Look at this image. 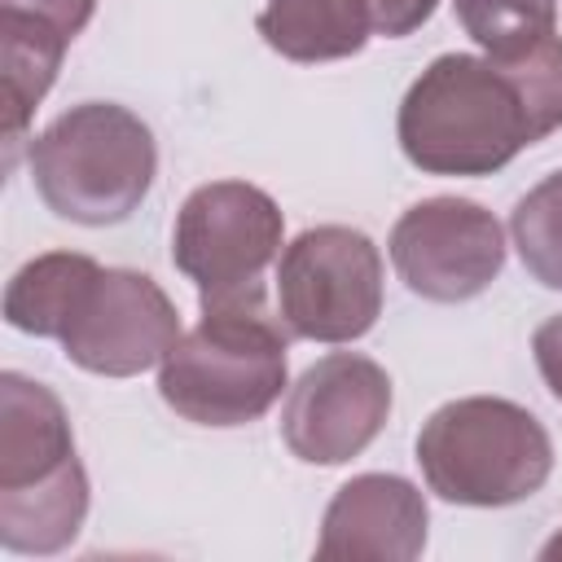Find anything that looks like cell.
I'll return each instance as SVG.
<instances>
[{"instance_id":"obj_13","label":"cell","mask_w":562,"mask_h":562,"mask_svg":"<svg viewBox=\"0 0 562 562\" xmlns=\"http://www.w3.org/2000/svg\"><path fill=\"white\" fill-rule=\"evenodd\" d=\"M97 272H101V263L92 255H79V250L35 255L31 263H22L13 272L9 290H4V321L22 334L61 342V334H66L79 299L97 281Z\"/></svg>"},{"instance_id":"obj_16","label":"cell","mask_w":562,"mask_h":562,"mask_svg":"<svg viewBox=\"0 0 562 562\" xmlns=\"http://www.w3.org/2000/svg\"><path fill=\"white\" fill-rule=\"evenodd\" d=\"M509 237L518 246L522 268L544 290H562V171L544 176L518 198L509 215Z\"/></svg>"},{"instance_id":"obj_4","label":"cell","mask_w":562,"mask_h":562,"mask_svg":"<svg viewBox=\"0 0 562 562\" xmlns=\"http://www.w3.org/2000/svg\"><path fill=\"white\" fill-rule=\"evenodd\" d=\"M44 206L70 224H123L158 171L154 132L114 101H79L57 114L26 149Z\"/></svg>"},{"instance_id":"obj_5","label":"cell","mask_w":562,"mask_h":562,"mask_svg":"<svg viewBox=\"0 0 562 562\" xmlns=\"http://www.w3.org/2000/svg\"><path fill=\"white\" fill-rule=\"evenodd\" d=\"M417 465L439 501L501 509L549 483L553 439L531 408L501 395H465L422 422Z\"/></svg>"},{"instance_id":"obj_3","label":"cell","mask_w":562,"mask_h":562,"mask_svg":"<svg viewBox=\"0 0 562 562\" xmlns=\"http://www.w3.org/2000/svg\"><path fill=\"white\" fill-rule=\"evenodd\" d=\"M285 334L268 303L202 307V321L158 364L162 404L193 426L259 422L285 391Z\"/></svg>"},{"instance_id":"obj_18","label":"cell","mask_w":562,"mask_h":562,"mask_svg":"<svg viewBox=\"0 0 562 562\" xmlns=\"http://www.w3.org/2000/svg\"><path fill=\"white\" fill-rule=\"evenodd\" d=\"M364 4H369V22H373L378 35L404 40V35H413L430 22L439 0H364Z\"/></svg>"},{"instance_id":"obj_8","label":"cell","mask_w":562,"mask_h":562,"mask_svg":"<svg viewBox=\"0 0 562 562\" xmlns=\"http://www.w3.org/2000/svg\"><path fill=\"white\" fill-rule=\"evenodd\" d=\"M386 250L400 281L430 303H465L505 268V233L496 215L470 198L413 202L395 220Z\"/></svg>"},{"instance_id":"obj_10","label":"cell","mask_w":562,"mask_h":562,"mask_svg":"<svg viewBox=\"0 0 562 562\" xmlns=\"http://www.w3.org/2000/svg\"><path fill=\"white\" fill-rule=\"evenodd\" d=\"M180 338V312L167 290L136 268H101L79 299L61 351L70 364L101 378H136Z\"/></svg>"},{"instance_id":"obj_14","label":"cell","mask_w":562,"mask_h":562,"mask_svg":"<svg viewBox=\"0 0 562 562\" xmlns=\"http://www.w3.org/2000/svg\"><path fill=\"white\" fill-rule=\"evenodd\" d=\"M70 40L61 31H53L48 22L22 18V13H4L0 9V57H4V140L9 149H18L31 110L44 101V92L53 88L61 57H66Z\"/></svg>"},{"instance_id":"obj_11","label":"cell","mask_w":562,"mask_h":562,"mask_svg":"<svg viewBox=\"0 0 562 562\" xmlns=\"http://www.w3.org/2000/svg\"><path fill=\"white\" fill-rule=\"evenodd\" d=\"M430 509L426 496L400 474H356L347 479L321 518V558H378L413 562L426 549Z\"/></svg>"},{"instance_id":"obj_15","label":"cell","mask_w":562,"mask_h":562,"mask_svg":"<svg viewBox=\"0 0 562 562\" xmlns=\"http://www.w3.org/2000/svg\"><path fill=\"white\" fill-rule=\"evenodd\" d=\"M452 13L487 57H514L558 35V0H452Z\"/></svg>"},{"instance_id":"obj_17","label":"cell","mask_w":562,"mask_h":562,"mask_svg":"<svg viewBox=\"0 0 562 562\" xmlns=\"http://www.w3.org/2000/svg\"><path fill=\"white\" fill-rule=\"evenodd\" d=\"M4 13H22V18H35V22H48L53 31H61L66 40H75L92 13H97V0H0Z\"/></svg>"},{"instance_id":"obj_1","label":"cell","mask_w":562,"mask_h":562,"mask_svg":"<svg viewBox=\"0 0 562 562\" xmlns=\"http://www.w3.org/2000/svg\"><path fill=\"white\" fill-rule=\"evenodd\" d=\"M562 127V35L518 57L439 53L404 92L395 140L426 176H492Z\"/></svg>"},{"instance_id":"obj_20","label":"cell","mask_w":562,"mask_h":562,"mask_svg":"<svg viewBox=\"0 0 562 562\" xmlns=\"http://www.w3.org/2000/svg\"><path fill=\"white\" fill-rule=\"evenodd\" d=\"M540 558H562V531H558V536H553V540L540 549Z\"/></svg>"},{"instance_id":"obj_2","label":"cell","mask_w":562,"mask_h":562,"mask_svg":"<svg viewBox=\"0 0 562 562\" xmlns=\"http://www.w3.org/2000/svg\"><path fill=\"white\" fill-rule=\"evenodd\" d=\"M88 518V470L66 404L35 378L0 373V544L57 553Z\"/></svg>"},{"instance_id":"obj_7","label":"cell","mask_w":562,"mask_h":562,"mask_svg":"<svg viewBox=\"0 0 562 562\" xmlns=\"http://www.w3.org/2000/svg\"><path fill=\"white\" fill-rule=\"evenodd\" d=\"M277 316L307 342H356L382 316V255L351 224L303 228L277 259Z\"/></svg>"},{"instance_id":"obj_6","label":"cell","mask_w":562,"mask_h":562,"mask_svg":"<svg viewBox=\"0 0 562 562\" xmlns=\"http://www.w3.org/2000/svg\"><path fill=\"white\" fill-rule=\"evenodd\" d=\"M285 215L259 184L211 180L176 211L171 263L198 285L202 307L263 303V268L281 255Z\"/></svg>"},{"instance_id":"obj_12","label":"cell","mask_w":562,"mask_h":562,"mask_svg":"<svg viewBox=\"0 0 562 562\" xmlns=\"http://www.w3.org/2000/svg\"><path fill=\"white\" fill-rule=\"evenodd\" d=\"M255 26L272 53L303 66L356 57L373 31L364 0H268Z\"/></svg>"},{"instance_id":"obj_9","label":"cell","mask_w":562,"mask_h":562,"mask_svg":"<svg viewBox=\"0 0 562 562\" xmlns=\"http://www.w3.org/2000/svg\"><path fill=\"white\" fill-rule=\"evenodd\" d=\"M391 417V378L360 351H329L303 369L281 408V439L307 465L360 457Z\"/></svg>"},{"instance_id":"obj_19","label":"cell","mask_w":562,"mask_h":562,"mask_svg":"<svg viewBox=\"0 0 562 562\" xmlns=\"http://www.w3.org/2000/svg\"><path fill=\"white\" fill-rule=\"evenodd\" d=\"M531 356H536V369H540L549 395L562 404V312L536 325V334H531Z\"/></svg>"}]
</instances>
